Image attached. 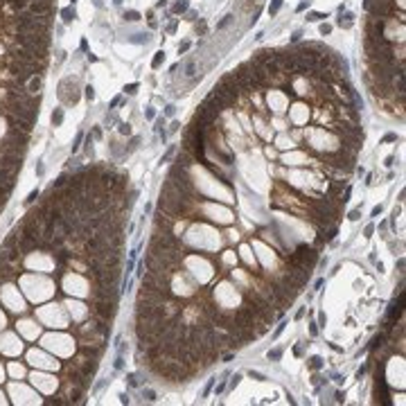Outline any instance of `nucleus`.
<instances>
[{
    "label": "nucleus",
    "instance_id": "nucleus-35",
    "mask_svg": "<svg viewBox=\"0 0 406 406\" xmlns=\"http://www.w3.org/2000/svg\"><path fill=\"white\" fill-rule=\"evenodd\" d=\"M384 140H386V142H395V140H397V136H395V133H388Z\"/></svg>",
    "mask_w": 406,
    "mask_h": 406
},
{
    "label": "nucleus",
    "instance_id": "nucleus-8",
    "mask_svg": "<svg viewBox=\"0 0 406 406\" xmlns=\"http://www.w3.org/2000/svg\"><path fill=\"white\" fill-rule=\"evenodd\" d=\"M233 20H235V16H233V14L223 16V18H221V20L217 23V30H223V27H228V25H230V23H233Z\"/></svg>",
    "mask_w": 406,
    "mask_h": 406
},
{
    "label": "nucleus",
    "instance_id": "nucleus-46",
    "mask_svg": "<svg viewBox=\"0 0 406 406\" xmlns=\"http://www.w3.org/2000/svg\"><path fill=\"white\" fill-rule=\"evenodd\" d=\"M381 212V205H377V208H372V217H377V214Z\"/></svg>",
    "mask_w": 406,
    "mask_h": 406
},
{
    "label": "nucleus",
    "instance_id": "nucleus-6",
    "mask_svg": "<svg viewBox=\"0 0 406 406\" xmlns=\"http://www.w3.org/2000/svg\"><path fill=\"white\" fill-rule=\"evenodd\" d=\"M176 165L183 167V169H187V167L192 165V156H190V151H185V149H183V151L176 156Z\"/></svg>",
    "mask_w": 406,
    "mask_h": 406
},
{
    "label": "nucleus",
    "instance_id": "nucleus-45",
    "mask_svg": "<svg viewBox=\"0 0 406 406\" xmlns=\"http://www.w3.org/2000/svg\"><path fill=\"white\" fill-rule=\"evenodd\" d=\"M120 102H122V97H115V100L111 102V108H113V106H118V104H120Z\"/></svg>",
    "mask_w": 406,
    "mask_h": 406
},
{
    "label": "nucleus",
    "instance_id": "nucleus-31",
    "mask_svg": "<svg viewBox=\"0 0 406 406\" xmlns=\"http://www.w3.org/2000/svg\"><path fill=\"white\" fill-rule=\"evenodd\" d=\"M144 397H147L149 402H154V399H156V393H154V390H144Z\"/></svg>",
    "mask_w": 406,
    "mask_h": 406
},
{
    "label": "nucleus",
    "instance_id": "nucleus-9",
    "mask_svg": "<svg viewBox=\"0 0 406 406\" xmlns=\"http://www.w3.org/2000/svg\"><path fill=\"white\" fill-rule=\"evenodd\" d=\"M162 61H165V52H156V56H154V61H151V68H160L162 66Z\"/></svg>",
    "mask_w": 406,
    "mask_h": 406
},
{
    "label": "nucleus",
    "instance_id": "nucleus-26",
    "mask_svg": "<svg viewBox=\"0 0 406 406\" xmlns=\"http://www.w3.org/2000/svg\"><path fill=\"white\" fill-rule=\"evenodd\" d=\"M86 97H88V100L95 97V88H92V86H86Z\"/></svg>",
    "mask_w": 406,
    "mask_h": 406
},
{
    "label": "nucleus",
    "instance_id": "nucleus-4",
    "mask_svg": "<svg viewBox=\"0 0 406 406\" xmlns=\"http://www.w3.org/2000/svg\"><path fill=\"white\" fill-rule=\"evenodd\" d=\"M41 86H43L41 74H34V77L27 81V92H30V95H38V92H41Z\"/></svg>",
    "mask_w": 406,
    "mask_h": 406
},
{
    "label": "nucleus",
    "instance_id": "nucleus-18",
    "mask_svg": "<svg viewBox=\"0 0 406 406\" xmlns=\"http://www.w3.org/2000/svg\"><path fill=\"white\" fill-rule=\"evenodd\" d=\"M185 74H187V77H194V74H196V63H194V61H190V63H187V68H185Z\"/></svg>",
    "mask_w": 406,
    "mask_h": 406
},
{
    "label": "nucleus",
    "instance_id": "nucleus-2",
    "mask_svg": "<svg viewBox=\"0 0 406 406\" xmlns=\"http://www.w3.org/2000/svg\"><path fill=\"white\" fill-rule=\"evenodd\" d=\"M295 259H298V262L300 264H303L305 266V269H314V266H316V262H318V251H314V248H309V246H307V244H300V246L298 248H295Z\"/></svg>",
    "mask_w": 406,
    "mask_h": 406
},
{
    "label": "nucleus",
    "instance_id": "nucleus-17",
    "mask_svg": "<svg viewBox=\"0 0 406 406\" xmlns=\"http://www.w3.org/2000/svg\"><path fill=\"white\" fill-rule=\"evenodd\" d=\"M321 18H327V14H318V11H311V14H307V20H321Z\"/></svg>",
    "mask_w": 406,
    "mask_h": 406
},
{
    "label": "nucleus",
    "instance_id": "nucleus-37",
    "mask_svg": "<svg viewBox=\"0 0 406 406\" xmlns=\"http://www.w3.org/2000/svg\"><path fill=\"white\" fill-rule=\"evenodd\" d=\"M178 129H181V124H178V122H172V126H169V131H172V133H176Z\"/></svg>",
    "mask_w": 406,
    "mask_h": 406
},
{
    "label": "nucleus",
    "instance_id": "nucleus-30",
    "mask_svg": "<svg viewBox=\"0 0 406 406\" xmlns=\"http://www.w3.org/2000/svg\"><path fill=\"white\" fill-rule=\"evenodd\" d=\"M239 381H241V375H235V377H233V381H230V388H235Z\"/></svg>",
    "mask_w": 406,
    "mask_h": 406
},
{
    "label": "nucleus",
    "instance_id": "nucleus-40",
    "mask_svg": "<svg viewBox=\"0 0 406 406\" xmlns=\"http://www.w3.org/2000/svg\"><path fill=\"white\" fill-rule=\"evenodd\" d=\"M309 332H311V336H316V334H318V327H316V323H311V327H309Z\"/></svg>",
    "mask_w": 406,
    "mask_h": 406
},
{
    "label": "nucleus",
    "instance_id": "nucleus-44",
    "mask_svg": "<svg viewBox=\"0 0 406 406\" xmlns=\"http://www.w3.org/2000/svg\"><path fill=\"white\" fill-rule=\"evenodd\" d=\"M300 36H303V34H300V32H295V34H293V36H291V41H293V43H295V41H300Z\"/></svg>",
    "mask_w": 406,
    "mask_h": 406
},
{
    "label": "nucleus",
    "instance_id": "nucleus-29",
    "mask_svg": "<svg viewBox=\"0 0 406 406\" xmlns=\"http://www.w3.org/2000/svg\"><path fill=\"white\" fill-rule=\"evenodd\" d=\"M126 92H129V95H133V92H136L138 90V84H129V86H126V88H124Z\"/></svg>",
    "mask_w": 406,
    "mask_h": 406
},
{
    "label": "nucleus",
    "instance_id": "nucleus-27",
    "mask_svg": "<svg viewBox=\"0 0 406 406\" xmlns=\"http://www.w3.org/2000/svg\"><path fill=\"white\" fill-rule=\"evenodd\" d=\"M140 144V138H131V144H129V151H133V149Z\"/></svg>",
    "mask_w": 406,
    "mask_h": 406
},
{
    "label": "nucleus",
    "instance_id": "nucleus-12",
    "mask_svg": "<svg viewBox=\"0 0 406 406\" xmlns=\"http://www.w3.org/2000/svg\"><path fill=\"white\" fill-rule=\"evenodd\" d=\"M280 7H282V0H273V2L269 5V14H271V16H275L277 11H280Z\"/></svg>",
    "mask_w": 406,
    "mask_h": 406
},
{
    "label": "nucleus",
    "instance_id": "nucleus-19",
    "mask_svg": "<svg viewBox=\"0 0 406 406\" xmlns=\"http://www.w3.org/2000/svg\"><path fill=\"white\" fill-rule=\"evenodd\" d=\"M282 357V350H277V347H275V350H271L269 352V361H277V359H280Z\"/></svg>",
    "mask_w": 406,
    "mask_h": 406
},
{
    "label": "nucleus",
    "instance_id": "nucleus-32",
    "mask_svg": "<svg viewBox=\"0 0 406 406\" xmlns=\"http://www.w3.org/2000/svg\"><path fill=\"white\" fill-rule=\"evenodd\" d=\"M165 113H167V115H169V118H172V115L176 113V106H174V104H169V106L165 108Z\"/></svg>",
    "mask_w": 406,
    "mask_h": 406
},
{
    "label": "nucleus",
    "instance_id": "nucleus-11",
    "mask_svg": "<svg viewBox=\"0 0 406 406\" xmlns=\"http://www.w3.org/2000/svg\"><path fill=\"white\" fill-rule=\"evenodd\" d=\"M124 20H129V23H136V20H140V14L138 11H124Z\"/></svg>",
    "mask_w": 406,
    "mask_h": 406
},
{
    "label": "nucleus",
    "instance_id": "nucleus-34",
    "mask_svg": "<svg viewBox=\"0 0 406 406\" xmlns=\"http://www.w3.org/2000/svg\"><path fill=\"white\" fill-rule=\"evenodd\" d=\"M212 386H214V379H210V381H208V386H205V390H203V395H208V393L212 390Z\"/></svg>",
    "mask_w": 406,
    "mask_h": 406
},
{
    "label": "nucleus",
    "instance_id": "nucleus-14",
    "mask_svg": "<svg viewBox=\"0 0 406 406\" xmlns=\"http://www.w3.org/2000/svg\"><path fill=\"white\" fill-rule=\"evenodd\" d=\"M66 183H68V176H66V174H61V176H59V178L54 181V185H52V190H59V187H63Z\"/></svg>",
    "mask_w": 406,
    "mask_h": 406
},
{
    "label": "nucleus",
    "instance_id": "nucleus-13",
    "mask_svg": "<svg viewBox=\"0 0 406 406\" xmlns=\"http://www.w3.org/2000/svg\"><path fill=\"white\" fill-rule=\"evenodd\" d=\"M183 11H187V2H185V0H178V2L174 5V14H183Z\"/></svg>",
    "mask_w": 406,
    "mask_h": 406
},
{
    "label": "nucleus",
    "instance_id": "nucleus-41",
    "mask_svg": "<svg viewBox=\"0 0 406 406\" xmlns=\"http://www.w3.org/2000/svg\"><path fill=\"white\" fill-rule=\"evenodd\" d=\"M92 138H102V131L97 129V126H95V129H92Z\"/></svg>",
    "mask_w": 406,
    "mask_h": 406
},
{
    "label": "nucleus",
    "instance_id": "nucleus-21",
    "mask_svg": "<svg viewBox=\"0 0 406 406\" xmlns=\"http://www.w3.org/2000/svg\"><path fill=\"white\" fill-rule=\"evenodd\" d=\"M36 199H38V190H34V192H30V196H27V199H25V203H27V205H30V203H34Z\"/></svg>",
    "mask_w": 406,
    "mask_h": 406
},
{
    "label": "nucleus",
    "instance_id": "nucleus-39",
    "mask_svg": "<svg viewBox=\"0 0 406 406\" xmlns=\"http://www.w3.org/2000/svg\"><path fill=\"white\" fill-rule=\"evenodd\" d=\"M190 50V43H181L178 45V52H187Z\"/></svg>",
    "mask_w": 406,
    "mask_h": 406
},
{
    "label": "nucleus",
    "instance_id": "nucleus-36",
    "mask_svg": "<svg viewBox=\"0 0 406 406\" xmlns=\"http://www.w3.org/2000/svg\"><path fill=\"white\" fill-rule=\"evenodd\" d=\"M162 126H165V120H162V118H160V120H156V131H160Z\"/></svg>",
    "mask_w": 406,
    "mask_h": 406
},
{
    "label": "nucleus",
    "instance_id": "nucleus-23",
    "mask_svg": "<svg viewBox=\"0 0 406 406\" xmlns=\"http://www.w3.org/2000/svg\"><path fill=\"white\" fill-rule=\"evenodd\" d=\"M81 140H84V133H79V136H77V138H74V144H72V154H74V151H77V149H79V144H81Z\"/></svg>",
    "mask_w": 406,
    "mask_h": 406
},
{
    "label": "nucleus",
    "instance_id": "nucleus-5",
    "mask_svg": "<svg viewBox=\"0 0 406 406\" xmlns=\"http://www.w3.org/2000/svg\"><path fill=\"white\" fill-rule=\"evenodd\" d=\"M402 311H404V293L399 295V300L390 307V311H388V318H390V321H395V318L402 316Z\"/></svg>",
    "mask_w": 406,
    "mask_h": 406
},
{
    "label": "nucleus",
    "instance_id": "nucleus-22",
    "mask_svg": "<svg viewBox=\"0 0 406 406\" xmlns=\"http://www.w3.org/2000/svg\"><path fill=\"white\" fill-rule=\"evenodd\" d=\"M133 43H142V41H144V43H147V34H133Z\"/></svg>",
    "mask_w": 406,
    "mask_h": 406
},
{
    "label": "nucleus",
    "instance_id": "nucleus-1",
    "mask_svg": "<svg viewBox=\"0 0 406 406\" xmlns=\"http://www.w3.org/2000/svg\"><path fill=\"white\" fill-rule=\"evenodd\" d=\"M167 181H169V183H172L183 196H190V199L194 196V185H192V181H190V176H187V172H185L183 167L174 165L172 169H169V174H167Z\"/></svg>",
    "mask_w": 406,
    "mask_h": 406
},
{
    "label": "nucleus",
    "instance_id": "nucleus-38",
    "mask_svg": "<svg viewBox=\"0 0 406 406\" xmlns=\"http://www.w3.org/2000/svg\"><path fill=\"white\" fill-rule=\"evenodd\" d=\"M144 115H147L149 120H154V118H156V111H154V108H147V113H144Z\"/></svg>",
    "mask_w": 406,
    "mask_h": 406
},
{
    "label": "nucleus",
    "instance_id": "nucleus-15",
    "mask_svg": "<svg viewBox=\"0 0 406 406\" xmlns=\"http://www.w3.org/2000/svg\"><path fill=\"white\" fill-rule=\"evenodd\" d=\"M352 18H354L352 14H345L343 18H339V25H341V27H350V25H352Z\"/></svg>",
    "mask_w": 406,
    "mask_h": 406
},
{
    "label": "nucleus",
    "instance_id": "nucleus-20",
    "mask_svg": "<svg viewBox=\"0 0 406 406\" xmlns=\"http://www.w3.org/2000/svg\"><path fill=\"white\" fill-rule=\"evenodd\" d=\"M120 133H122V136H129V133H131V126L126 124V122H120Z\"/></svg>",
    "mask_w": 406,
    "mask_h": 406
},
{
    "label": "nucleus",
    "instance_id": "nucleus-16",
    "mask_svg": "<svg viewBox=\"0 0 406 406\" xmlns=\"http://www.w3.org/2000/svg\"><path fill=\"white\" fill-rule=\"evenodd\" d=\"M309 365H311L314 370H321V368H323V359H321V357H311Z\"/></svg>",
    "mask_w": 406,
    "mask_h": 406
},
{
    "label": "nucleus",
    "instance_id": "nucleus-42",
    "mask_svg": "<svg viewBox=\"0 0 406 406\" xmlns=\"http://www.w3.org/2000/svg\"><path fill=\"white\" fill-rule=\"evenodd\" d=\"M223 388H226V384H223V381H221V384H219V386H217V395H221V393H223Z\"/></svg>",
    "mask_w": 406,
    "mask_h": 406
},
{
    "label": "nucleus",
    "instance_id": "nucleus-24",
    "mask_svg": "<svg viewBox=\"0 0 406 406\" xmlns=\"http://www.w3.org/2000/svg\"><path fill=\"white\" fill-rule=\"evenodd\" d=\"M329 32H332V25H327V23H323V25H321V34H323V36H327Z\"/></svg>",
    "mask_w": 406,
    "mask_h": 406
},
{
    "label": "nucleus",
    "instance_id": "nucleus-43",
    "mask_svg": "<svg viewBox=\"0 0 406 406\" xmlns=\"http://www.w3.org/2000/svg\"><path fill=\"white\" fill-rule=\"evenodd\" d=\"M307 5H309L307 0H305V2H300V5H298V11H305V9H307Z\"/></svg>",
    "mask_w": 406,
    "mask_h": 406
},
{
    "label": "nucleus",
    "instance_id": "nucleus-33",
    "mask_svg": "<svg viewBox=\"0 0 406 406\" xmlns=\"http://www.w3.org/2000/svg\"><path fill=\"white\" fill-rule=\"evenodd\" d=\"M284 325H287V323H280V325H277V329H275V332H273V336H275V339H277V336H280V334H282V329H284Z\"/></svg>",
    "mask_w": 406,
    "mask_h": 406
},
{
    "label": "nucleus",
    "instance_id": "nucleus-28",
    "mask_svg": "<svg viewBox=\"0 0 406 406\" xmlns=\"http://www.w3.org/2000/svg\"><path fill=\"white\" fill-rule=\"evenodd\" d=\"M122 365H124V359H122V354L115 359V370H122Z\"/></svg>",
    "mask_w": 406,
    "mask_h": 406
},
{
    "label": "nucleus",
    "instance_id": "nucleus-3",
    "mask_svg": "<svg viewBox=\"0 0 406 406\" xmlns=\"http://www.w3.org/2000/svg\"><path fill=\"white\" fill-rule=\"evenodd\" d=\"M115 307H118V300H97V305L92 307V314L100 316L102 321H111L115 314Z\"/></svg>",
    "mask_w": 406,
    "mask_h": 406
},
{
    "label": "nucleus",
    "instance_id": "nucleus-10",
    "mask_svg": "<svg viewBox=\"0 0 406 406\" xmlns=\"http://www.w3.org/2000/svg\"><path fill=\"white\" fill-rule=\"evenodd\" d=\"M61 122H63V111H61V108H56V111L52 113V124H54V126H59Z\"/></svg>",
    "mask_w": 406,
    "mask_h": 406
},
{
    "label": "nucleus",
    "instance_id": "nucleus-25",
    "mask_svg": "<svg viewBox=\"0 0 406 406\" xmlns=\"http://www.w3.org/2000/svg\"><path fill=\"white\" fill-rule=\"evenodd\" d=\"M359 217H361V210H352V212H350V217H347V219H350V221H357Z\"/></svg>",
    "mask_w": 406,
    "mask_h": 406
},
{
    "label": "nucleus",
    "instance_id": "nucleus-7",
    "mask_svg": "<svg viewBox=\"0 0 406 406\" xmlns=\"http://www.w3.org/2000/svg\"><path fill=\"white\" fill-rule=\"evenodd\" d=\"M61 16H63V23H72L74 18H77V11H74L72 7H66L61 11Z\"/></svg>",
    "mask_w": 406,
    "mask_h": 406
}]
</instances>
